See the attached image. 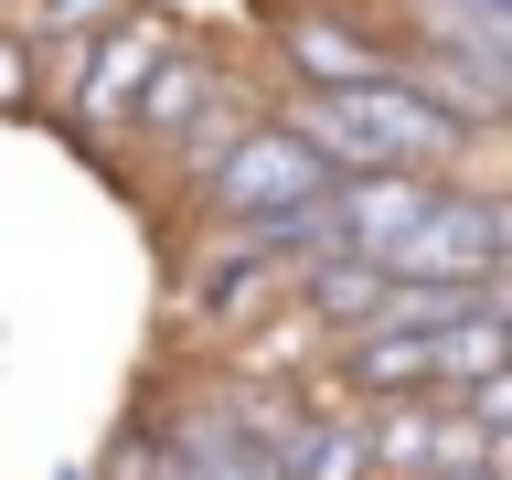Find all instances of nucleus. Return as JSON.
<instances>
[{
  "mask_svg": "<svg viewBox=\"0 0 512 480\" xmlns=\"http://www.w3.org/2000/svg\"><path fill=\"white\" fill-rule=\"evenodd\" d=\"M299 139H310L331 171H438V160H459V139L470 128L448 118L427 86H406V75H374V86H342V96H310L299 107Z\"/></svg>",
  "mask_w": 512,
  "mask_h": 480,
  "instance_id": "1",
  "label": "nucleus"
},
{
  "mask_svg": "<svg viewBox=\"0 0 512 480\" xmlns=\"http://www.w3.org/2000/svg\"><path fill=\"white\" fill-rule=\"evenodd\" d=\"M331 182H342V171H331V160L310 150V139H299V128H235V139H224L214 150V214L235 224V235H256V224H288V214H310V203H331Z\"/></svg>",
  "mask_w": 512,
  "mask_h": 480,
  "instance_id": "2",
  "label": "nucleus"
},
{
  "mask_svg": "<svg viewBox=\"0 0 512 480\" xmlns=\"http://www.w3.org/2000/svg\"><path fill=\"white\" fill-rule=\"evenodd\" d=\"M171 43H182V32L160 22V11H118V22L96 32L86 75H75V118H86V128H128L139 86H150L160 64H171Z\"/></svg>",
  "mask_w": 512,
  "mask_h": 480,
  "instance_id": "3",
  "label": "nucleus"
},
{
  "mask_svg": "<svg viewBox=\"0 0 512 480\" xmlns=\"http://www.w3.org/2000/svg\"><path fill=\"white\" fill-rule=\"evenodd\" d=\"M342 374H352V395H374V406H416V395L438 384V331L384 310L374 331H352V342H342Z\"/></svg>",
  "mask_w": 512,
  "mask_h": 480,
  "instance_id": "4",
  "label": "nucleus"
},
{
  "mask_svg": "<svg viewBox=\"0 0 512 480\" xmlns=\"http://www.w3.org/2000/svg\"><path fill=\"white\" fill-rule=\"evenodd\" d=\"M427 203H438V182H427V171H352V182H331V246L384 256L416 214H427Z\"/></svg>",
  "mask_w": 512,
  "mask_h": 480,
  "instance_id": "5",
  "label": "nucleus"
},
{
  "mask_svg": "<svg viewBox=\"0 0 512 480\" xmlns=\"http://www.w3.org/2000/svg\"><path fill=\"white\" fill-rule=\"evenodd\" d=\"M299 310L320 320V331H374L384 310H395V278H384L374 256H352V246H320V256H299V288H288Z\"/></svg>",
  "mask_w": 512,
  "mask_h": 480,
  "instance_id": "6",
  "label": "nucleus"
},
{
  "mask_svg": "<svg viewBox=\"0 0 512 480\" xmlns=\"http://www.w3.org/2000/svg\"><path fill=\"white\" fill-rule=\"evenodd\" d=\"M480 459V427L459 416V427H438L427 406H395V416H374V470H395V480H448V470H470Z\"/></svg>",
  "mask_w": 512,
  "mask_h": 480,
  "instance_id": "7",
  "label": "nucleus"
},
{
  "mask_svg": "<svg viewBox=\"0 0 512 480\" xmlns=\"http://www.w3.org/2000/svg\"><path fill=\"white\" fill-rule=\"evenodd\" d=\"M416 32H427V54L512 75V0H416Z\"/></svg>",
  "mask_w": 512,
  "mask_h": 480,
  "instance_id": "8",
  "label": "nucleus"
},
{
  "mask_svg": "<svg viewBox=\"0 0 512 480\" xmlns=\"http://www.w3.org/2000/svg\"><path fill=\"white\" fill-rule=\"evenodd\" d=\"M288 64L310 75V96H342V86H374V75H395V64H384L363 32L320 22V11H299V22H288Z\"/></svg>",
  "mask_w": 512,
  "mask_h": 480,
  "instance_id": "9",
  "label": "nucleus"
},
{
  "mask_svg": "<svg viewBox=\"0 0 512 480\" xmlns=\"http://www.w3.org/2000/svg\"><path fill=\"white\" fill-rule=\"evenodd\" d=\"M288 480H374V416H310V427H288Z\"/></svg>",
  "mask_w": 512,
  "mask_h": 480,
  "instance_id": "10",
  "label": "nucleus"
},
{
  "mask_svg": "<svg viewBox=\"0 0 512 480\" xmlns=\"http://www.w3.org/2000/svg\"><path fill=\"white\" fill-rule=\"evenodd\" d=\"M406 86H427L459 128H512V75H491V64H459V54H427L406 75Z\"/></svg>",
  "mask_w": 512,
  "mask_h": 480,
  "instance_id": "11",
  "label": "nucleus"
},
{
  "mask_svg": "<svg viewBox=\"0 0 512 480\" xmlns=\"http://www.w3.org/2000/svg\"><path fill=\"white\" fill-rule=\"evenodd\" d=\"M203 96H224V75H214L203 54H171V64L150 75V86H139V107H128V128H150V139H182Z\"/></svg>",
  "mask_w": 512,
  "mask_h": 480,
  "instance_id": "12",
  "label": "nucleus"
},
{
  "mask_svg": "<svg viewBox=\"0 0 512 480\" xmlns=\"http://www.w3.org/2000/svg\"><path fill=\"white\" fill-rule=\"evenodd\" d=\"M502 363H512V331H502L491 310L438 320V384H448V395H470V384H480V374H502Z\"/></svg>",
  "mask_w": 512,
  "mask_h": 480,
  "instance_id": "13",
  "label": "nucleus"
},
{
  "mask_svg": "<svg viewBox=\"0 0 512 480\" xmlns=\"http://www.w3.org/2000/svg\"><path fill=\"white\" fill-rule=\"evenodd\" d=\"M459 416H470L480 438H512V363H502V374H480L470 395H459Z\"/></svg>",
  "mask_w": 512,
  "mask_h": 480,
  "instance_id": "14",
  "label": "nucleus"
},
{
  "mask_svg": "<svg viewBox=\"0 0 512 480\" xmlns=\"http://www.w3.org/2000/svg\"><path fill=\"white\" fill-rule=\"evenodd\" d=\"M107 480H203V470H192L182 448H139V438H128L118 459H107Z\"/></svg>",
  "mask_w": 512,
  "mask_h": 480,
  "instance_id": "15",
  "label": "nucleus"
},
{
  "mask_svg": "<svg viewBox=\"0 0 512 480\" xmlns=\"http://www.w3.org/2000/svg\"><path fill=\"white\" fill-rule=\"evenodd\" d=\"M118 0H43V32H107Z\"/></svg>",
  "mask_w": 512,
  "mask_h": 480,
  "instance_id": "16",
  "label": "nucleus"
},
{
  "mask_svg": "<svg viewBox=\"0 0 512 480\" xmlns=\"http://www.w3.org/2000/svg\"><path fill=\"white\" fill-rule=\"evenodd\" d=\"M22 86H32V64H22V43L0 32V107H22Z\"/></svg>",
  "mask_w": 512,
  "mask_h": 480,
  "instance_id": "17",
  "label": "nucleus"
},
{
  "mask_svg": "<svg viewBox=\"0 0 512 480\" xmlns=\"http://www.w3.org/2000/svg\"><path fill=\"white\" fill-rule=\"evenodd\" d=\"M480 310H491V320L512 331V267H502V278H480Z\"/></svg>",
  "mask_w": 512,
  "mask_h": 480,
  "instance_id": "18",
  "label": "nucleus"
},
{
  "mask_svg": "<svg viewBox=\"0 0 512 480\" xmlns=\"http://www.w3.org/2000/svg\"><path fill=\"white\" fill-rule=\"evenodd\" d=\"M448 480H502V470H491V459H470V470H448Z\"/></svg>",
  "mask_w": 512,
  "mask_h": 480,
  "instance_id": "19",
  "label": "nucleus"
}]
</instances>
